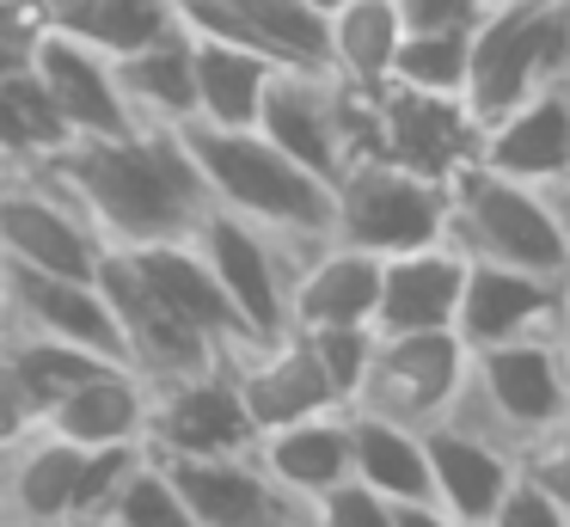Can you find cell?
I'll return each instance as SVG.
<instances>
[{
  "mask_svg": "<svg viewBox=\"0 0 570 527\" xmlns=\"http://www.w3.org/2000/svg\"><path fill=\"white\" fill-rule=\"evenodd\" d=\"M190 245L215 270V282H222L227 306L239 313L246 338H276L288 325V270L320 240H276V233L252 227V221L227 215V208H209L190 227Z\"/></svg>",
  "mask_w": 570,
  "mask_h": 527,
  "instance_id": "ba28073f",
  "label": "cell"
},
{
  "mask_svg": "<svg viewBox=\"0 0 570 527\" xmlns=\"http://www.w3.org/2000/svg\"><path fill=\"white\" fill-rule=\"evenodd\" d=\"M43 172L80 203L105 252L185 240L215 208L209 184L185 147V129H124L68 141Z\"/></svg>",
  "mask_w": 570,
  "mask_h": 527,
  "instance_id": "6da1fadb",
  "label": "cell"
},
{
  "mask_svg": "<svg viewBox=\"0 0 570 527\" xmlns=\"http://www.w3.org/2000/svg\"><path fill=\"white\" fill-rule=\"evenodd\" d=\"M117 264H124V276L136 282L141 294H148L160 313H173L185 331H197L203 343H215V350H239L246 338V325H239V313L227 306L222 282H215V270L203 264V252L185 240H160V245H136V252H111Z\"/></svg>",
  "mask_w": 570,
  "mask_h": 527,
  "instance_id": "9a60e30c",
  "label": "cell"
},
{
  "mask_svg": "<svg viewBox=\"0 0 570 527\" xmlns=\"http://www.w3.org/2000/svg\"><path fill=\"white\" fill-rule=\"evenodd\" d=\"M350 411V404H344ZM350 478L381 490L386 502H417L430 497V453H423V429L393 423L374 411H350Z\"/></svg>",
  "mask_w": 570,
  "mask_h": 527,
  "instance_id": "f1b7e54d",
  "label": "cell"
},
{
  "mask_svg": "<svg viewBox=\"0 0 570 527\" xmlns=\"http://www.w3.org/2000/svg\"><path fill=\"white\" fill-rule=\"evenodd\" d=\"M460 282H466V257L448 240L381 257L374 331H454Z\"/></svg>",
  "mask_w": 570,
  "mask_h": 527,
  "instance_id": "603a6c76",
  "label": "cell"
},
{
  "mask_svg": "<svg viewBox=\"0 0 570 527\" xmlns=\"http://www.w3.org/2000/svg\"><path fill=\"white\" fill-rule=\"evenodd\" d=\"M301 338L313 343L337 404H350L362 387V368H368V350H374V325H320V331H301Z\"/></svg>",
  "mask_w": 570,
  "mask_h": 527,
  "instance_id": "e575fe53",
  "label": "cell"
},
{
  "mask_svg": "<svg viewBox=\"0 0 570 527\" xmlns=\"http://www.w3.org/2000/svg\"><path fill=\"white\" fill-rule=\"evenodd\" d=\"M484 0H399L405 31H430V25H472Z\"/></svg>",
  "mask_w": 570,
  "mask_h": 527,
  "instance_id": "f35d334b",
  "label": "cell"
},
{
  "mask_svg": "<svg viewBox=\"0 0 570 527\" xmlns=\"http://www.w3.org/2000/svg\"><path fill=\"white\" fill-rule=\"evenodd\" d=\"M393 86L411 92H442L466 98V25H430V31H405L393 49Z\"/></svg>",
  "mask_w": 570,
  "mask_h": 527,
  "instance_id": "d6a6232c",
  "label": "cell"
},
{
  "mask_svg": "<svg viewBox=\"0 0 570 527\" xmlns=\"http://www.w3.org/2000/svg\"><path fill=\"white\" fill-rule=\"evenodd\" d=\"M31 68H38L50 105L62 110L68 141H92V135H124V129H136V117H129V105H124V86H117L111 56L75 43V37L43 31L38 49H31Z\"/></svg>",
  "mask_w": 570,
  "mask_h": 527,
  "instance_id": "ffe728a7",
  "label": "cell"
},
{
  "mask_svg": "<svg viewBox=\"0 0 570 527\" xmlns=\"http://www.w3.org/2000/svg\"><path fill=\"white\" fill-rule=\"evenodd\" d=\"M564 301H570V276H564Z\"/></svg>",
  "mask_w": 570,
  "mask_h": 527,
  "instance_id": "ee69618b",
  "label": "cell"
},
{
  "mask_svg": "<svg viewBox=\"0 0 570 527\" xmlns=\"http://www.w3.org/2000/svg\"><path fill=\"white\" fill-rule=\"evenodd\" d=\"M484 527H570V515L558 509V502L546 497L528 472H515V485L497 497V509L484 515Z\"/></svg>",
  "mask_w": 570,
  "mask_h": 527,
  "instance_id": "74e56055",
  "label": "cell"
},
{
  "mask_svg": "<svg viewBox=\"0 0 570 527\" xmlns=\"http://www.w3.org/2000/svg\"><path fill=\"white\" fill-rule=\"evenodd\" d=\"M258 423L246 417L227 362L190 368V374L154 380V404H148V441L141 448L160 460H203V453H252Z\"/></svg>",
  "mask_w": 570,
  "mask_h": 527,
  "instance_id": "7c38bea8",
  "label": "cell"
},
{
  "mask_svg": "<svg viewBox=\"0 0 570 527\" xmlns=\"http://www.w3.org/2000/svg\"><path fill=\"white\" fill-rule=\"evenodd\" d=\"M87 448L31 429L26 441L0 453V515L13 527H75V490Z\"/></svg>",
  "mask_w": 570,
  "mask_h": 527,
  "instance_id": "cb8c5ba5",
  "label": "cell"
},
{
  "mask_svg": "<svg viewBox=\"0 0 570 527\" xmlns=\"http://www.w3.org/2000/svg\"><path fill=\"white\" fill-rule=\"evenodd\" d=\"M558 417H570L564 362H558V331H540V338L466 350V374H460V392L442 423L472 429V436L521 453Z\"/></svg>",
  "mask_w": 570,
  "mask_h": 527,
  "instance_id": "5b68a950",
  "label": "cell"
},
{
  "mask_svg": "<svg viewBox=\"0 0 570 527\" xmlns=\"http://www.w3.org/2000/svg\"><path fill=\"white\" fill-rule=\"evenodd\" d=\"M374 154L448 184L472 154H479V123H472L466 98L411 92V86L386 80L381 92H374Z\"/></svg>",
  "mask_w": 570,
  "mask_h": 527,
  "instance_id": "4fadbf2b",
  "label": "cell"
},
{
  "mask_svg": "<svg viewBox=\"0 0 570 527\" xmlns=\"http://www.w3.org/2000/svg\"><path fill=\"white\" fill-rule=\"evenodd\" d=\"M448 221V184L393 166L381 154H362L332 184V240L356 252L393 257L411 245H435Z\"/></svg>",
  "mask_w": 570,
  "mask_h": 527,
  "instance_id": "52a82bcc",
  "label": "cell"
},
{
  "mask_svg": "<svg viewBox=\"0 0 570 527\" xmlns=\"http://www.w3.org/2000/svg\"><path fill=\"white\" fill-rule=\"evenodd\" d=\"M515 460H521V472H528L533 485H540L546 497L570 515V417H558L552 429H540Z\"/></svg>",
  "mask_w": 570,
  "mask_h": 527,
  "instance_id": "8d00e7d4",
  "label": "cell"
},
{
  "mask_svg": "<svg viewBox=\"0 0 570 527\" xmlns=\"http://www.w3.org/2000/svg\"><path fill=\"white\" fill-rule=\"evenodd\" d=\"M148 374H136L129 362H99L68 392H56L50 411H43V429L75 441V448H141L148 441Z\"/></svg>",
  "mask_w": 570,
  "mask_h": 527,
  "instance_id": "ac0fdd59",
  "label": "cell"
},
{
  "mask_svg": "<svg viewBox=\"0 0 570 527\" xmlns=\"http://www.w3.org/2000/svg\"><path fill=\"white\" fill-rule=\"evenodd\" d=\"M374 294H381V257L356 245L320 240L288 270V325H374Z\"/></svg>",
  "mask_w": 570,
  "mask_h": 527,
  "instance_id": "7402d4cb",
  "label": "cell"
},
{
  "mask_svg": "<svg viewBox=\"0 0 570 527\" xmlns=\"http://www.w3.org/2000/svg\"><path fill=\"white\" fill-rule=\"evenodd\" d=\"M558 215H564V227H570V203H558Z\"/></svg>",
  "mask_w": 570,
  "mask_h": 527,
  "instance_id": "7bdbcfd3",
  "label": "cell"
},
{
  "mask_svg": "<svg viewBox=\"0 0 570 527\" xmlns=\"http://www.w3.org/2000/svg\"><path fill=\"white\" fill-rule=\"evenodd\" d=\"M423 453H430V497L448 515H460L466 527H484V515L497 509V497L521 472V460L509 448L472 436V429H454V423L423 429Z\"/></svg>",
  "mask_w": 570,
  "mask_h": 527,
  "instance_id": "484cf974",
  "label": "cell"
},
{
  "mask_svg": "<svg viewBox=\"0 0 570 527\" xmlns=\"http://www.w3.org/2000/svg\"><path fill=\"white\" fill-rule=\"evenodd\" d=\"M173 7H190V0H173Z\"/></svg>",
  "mask_w": 570,
  "mask_h": 527,
  "instance_id": "bcb514c9",
  "label": "cell"
},
{
  "mask_svg": "<svg viewBox=\"0 0 570 527\" xmlns=\"http://www.w3.org/2000/svg\"><path fill=\"white\" fill-rule=\"evenodd\" d=\"M405 37L399 0H344L325 12V49H332V74L356 92H381L393 74V49Z\"/></svg>",
  "mask_w": 570,
  "mask_h": 527,
  "instance_id": "4dcf8cb0",
  "label": "cell"
},
{
  "mask_svg": "<svg viewBox=\"0 0 570 527\" xmlns=\"http://www.w3.org/2000/svg\"><path fill=\"white\" fill-rule=\"evenodd\" d=\"M252 460L264 466V478L276 485V497L288 509L325 497L332 485L350 478V411L332 404V411L295 417V423H276L252 441Z\"/></svg>",
  "mask_w": 570,
  "mask_h": 527,
  "instance_id": "44dd1931",
  "label": "cell"
},
{
  "mask_svg": "<svg viewBox=\"0 0 570 527\" xmlns=\"http://www.w3.org/2000/svg\"><path fill=\"white\" fill-rule=\"evenodd\" d=\"M31 429H43V399L26 380V368H19L13 343L0 338V453L13 448V441H26Z\"/></svg>",
  "mask_w": 570,
  "mask_h": 527,
  "instance_id": "d590c367",
  "label": "cell"
},
{
  "mask_svg": "<svg viewBox=\"0 0 570 527\" xmlns=\"http://www.w3.org/2000/svg\"><path fill=\"white\" fill-rule=\"evenodd\" d=\"M43 25L56 37H75V43L117 61L173 31L178 7L173 0H43Z\"/></svg>",
  "mask_w": 570,
  "mask_h": 527,
  "instance_id": "f546056e",
  "label": "cell"
},
{
  "mask_svg": "<svg viewBox=\"0 0 570 527\" xmlns=\"http://www.w3.org/2000/svg\"><path fill=\"white\" fill-rule=\"evenodd\" d=\"M558 319H564V276H533V270L515 264L466 257V282H460V306H454V338L466 350L540 338V331H558Z\"/></svg>",
  "mask_w": 570,
  "mask_h": 527,
  "instance_id": "2e32d148",
  "label": "cell"
},
{
  "mask_svg": "<svg viewBox=\"0 0 570 527\" xmlns=\"http://www.w3.org/2000/svg\"><path fill=\"white\" fill-rule=\"evenodd\" d=\"M442 240L479 264H515L533 276H570V227L540 184H521L479 159L448 178Z\"/></svg>",
  "mask_w": 570,
  "mask_h": 527,
  "instance_id": "3957f363",
  "label": "cell"
},
{
  "mask_svg": "<svg viewBox=\"0 0 570 527\" xmlns=\"http://www.w3.org/2000/svg\"><path fill=\"white\" fill-rule=\"evenodd\" d=\"M0 264L62 270V276H99L105 240L80 203L43 166L7 172L0 178Z\"/></svg>",
  "mask_w": 570,
  "mask_h": 527,
  "instance_id": "30bf717a",
  "label": "cell"
},
{
  "mask_svg": "<svg viewBox=\"0 0 570 527\" xmlns=\"http://www.w3.org/2000/svg\"><path fill=\"white\" fill-rule=\"evenodd\" d=\"M570 80V0H484L466 25V110L472 123Z\"/></svg>",
  "mask_w": 570,
  "mask_h": 527,
  "instance_id": "277c9868",
  "label": "cell"
},
{
  "mask_svg": "<svg viewBox=\"0 0 570 527\" xmlns=\"http://www.w3.org/2000/svg\"><path fill=\"white\" fill-rule=\"evenodd\" d=\"M160 460V453H154ZM166 478L178 485L197 527H271L288 515L276 485L252 453H203V460H160Z\"/></svg>",
  "mask_w": 570,
  "mask_h": 527,
  "instance_id": "d4e9b609",
  "label": "cell"
},
{
  "mask_svg": "<svg viewBox=\"0 0 570 527\" xmlns=\"http://www.w3.org/2000/svg\"><path fill=\"white\" fill-rule=\"evenodd\" d=\"M558 362H564V392H570V301H564V319H558Z\"/></svg>",
  "mask_w": 570,
  "mask_h": 527,
  "instance_id": "60d3db41",
  "label": "cell"
},
{
  "mask_svg": "<svg viewBox=\"0 0 570 527\" xmlns=\"http://www.w3.org/2000/svg\"><path fill=\"white\" fill-rule=\"evenodd\" d=\"M307 7H313V12H337L344 0H307Z\"/></svg>",
  "mask_w": 570,
  "mask_h": 527,
  "instance_id": "b9f144b4",
  "label": "cell"
},
{
  "mask_svg": "<svg viewBox=\"0 0 570 527\" xmlns=\"http://www.w3.org/2000/svg\"><path fill=\"white\" fill-rule=\"evenodd\" d=\"M0 527H13V521H7V515H0Z\"/></svg>",
  "mask_w": 570,
  "mask_h": 527,
  "instance_id": "f6af8a7d",
  "label": "cell"
},
{
  "mask_svg": "<svg viewBox=\"0 0 570 527\" xmlns=\"http://www.w3.org/2000/svg\"><path fill=\"white\" fill-rule=\"evenodd\" d=\"M0 331H26V338H50L68 350L124 362V331H117L111 294L99 276L0 264Z\"/></svg>",
  "mask_w": 570,
  "mask_h": 527,
  "instance_id": "8fae6325",
  "label": "cell"
},
{
  "mask_svg": "<svg viewBox=\"0 0 570 527\" xmlns=\"http://www.w3.org/2000/svg\"><path fill=\"white\" fill-rule=\"evenodd\" d=\"M227 374H234L239 399H246V417L264 429L276 423H295V417H313V411H332L337 392L332 380H325L320 355H313V343L301 338L295 325H283L276 338H252L239 343V350L222 355Z\"/></svg>",
  "mask_w": 570,
  "mask_h": 527,
  "instance_id": "e0dca14e",
  "label": "cell"
},
{
  "mask_svg": "<svg viewBox=\"0 0 570 527\" xmlns=\"http://www.w3.org/2000/svg\"><path fill=\"white\" fill-rule=\"evenodd\" d=\"M0 178H7V166H0Z\"/></svg>",
  "mask_w": 570,
  "mask_h": 527,
  "instance_id": "7dc6e473",
  "label": "cell"
},
{
  "mask_svg": "<svg viewBox=\"0 0 570 527\" xmlns=\"http://www.w3.org/2000/svg\"><path fill=\"white\" fill-rule=\"evenodd\" d=\"M117 86L136 117V129H185L197 117V80H190V31L185 19L166 37L141 43L136 56H117Z\"/></svg>",
  "mask_w": 570,
  "mask_h": 527,
  "instance_id": "4316f807",
  "label": "cell"
},
{
  "mask_svg": "<svg viewBox=\"0 0 570 527\" xmlns=\"http://www.w3.org/2000/svg\"><path fill=\"white\" fill-rule=\"evenodd\" d=\"M178 19L203 37H227L264 56L276 74H332L325 12H313L307 0H190Z\"/></svg>",
  "mask_w": 570,
  "mask_h": 527,
  "instance_id": "5bb4252c",
  "label": "cell"
},
{
  "mask_svg": "<svg viewBox=\"0 0 570 527\" xmlns=\"http://www.w3.org/2000/svg\"><path fill=\"white\" fill-rule=\"evenodd\" d=\"M252 129L313 178L337 184L350 159L374 154V92H356L337 74H271Z\"/></svg>",
  "mask_w": 570,
  "mask_h": 527,
  "instance_id": "8992f818",
  "label": "cell"
},
{
  "mask_svg": "<svg viewBox=\"0 0 570 527\" xmlns=\"http://www.w3.org/2000/svg\"><path fill=\"white\" fill-rule=\"evenodd\" d=\"M190 31V25H185ZM271 61L252 56V49L227 43V37H203L190 31V80H197V117L203 129H252L264 105V86H271ZM185 123V129H190Z\"/></svg>",
  "mask_w": 570,
  "mask_h": 527,
  "instance_id": "83f0119b",
  "label": "cell"
},
{
  "mask_svg": "<svg viewBox=\"0 0 570 527\" xmlns=\"http://www.w3.org/2000/svg\"><path fill=\"white\" fill-rule=\"evenodd\" d=\"M460 374H466V343L454 331H374V350L350 411H374V417H393V423L430 429L448 417Z\"/></svg>",
  "mask_w": 570,
  "mask_h": 527,
  "instance_id": "9c48e42d",
  "label": "cell"
},
{
  "mask_svg": "<svg viewBox=\"0 0 570 527\" xmlns=\"http://www.w3.org/2000/svg\"><path fill=\"white\" fill-rule=\"evenodd\" d=\"M68 147V123L50 105L38 68L0 74V166L26 172V166H50Z\"/></svg>",
  "mask_w": 570,
  "mask_h": 527,
  "instance_id": "1f68e13d",
  "label": "cell"
},
{
  "mask_svg": "<svg viewBox=\"0 0 570 527\" xmlns=\"http://www.w3.org/2000/svg\"><path fill=\"white\" fill-rule=\"evenodd\" d=\"M479 166L509 172L521 184H564L570 178V80L509 105L503 117L479 123Z\"/></svg>",
  "mask_w": 570,
  "mask_h": 527,
  "instance_id": "d6986e66",
  "label": "cell"
},
{
  "mask_svg": "<svg viewBox=\"0 0 570 527\" xmlns=\"http://www.w3.org/2000/svg\"><path fill=\"white\" fill-rule=\"evenodd\" d=\"M393 521L399 527H466L460 515H448L435 497H417V502H393Z\"/></svg>",
  "mask_w": 570,
  "mask_h": 527,
  "instance_id": "ab89813d",
  "label": "cell"
},
{
  "mask_svg": "<svg viewBox=\"0 0 570 527\" xmlns=\"http://www.w3.org/2000/svg\"><path fill=\"white\" fill-rule=\"evenodd\" d=\"M185 147L209 184L215 208L276 233V240H332V184L264 141L258 129H203L190 123Z\"/></svg>",
  "mask_w": 570,
  "mask_h": 527,
  "instance_id": "7a4b0ae2",
  "label": "cell"
},
{
  "mask_svg": "<svg viewBox=\"0 0 570 527\" xmlns=\"http://www.w3.org/2000/svg\"><path fill=\"white\" fill-rule=\"evenodd\" d=\"M92 527H197V521H190L178 485L166 478V466L141 448L136 466L124 472V485H117V497L105 502V515Z\"/></svg>",
  "mask_w": 570,
  "mask_h": 527,
  "instance_id": "836d02e7",
  "label": "cell"
}]
</instances>
